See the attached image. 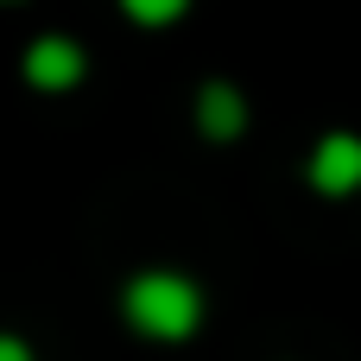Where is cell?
Masks as SVG:
<instances>
[{
  "label": "cell",
  "instance_id": "1",
  "mask_svg": "<svg viewBox=\"0 0 361 361\" xmlns=\"http://www.w3.org/2000/svg\"><path fill=\"white\" fill-rule=\"evenodd\" d=\"M127 324L140 336H159V343H178L203 324V292L184 279V273H140L127 286Z\"/></svg>",
  "mask_w": 361,
  "mask_h": 361
},
{
  "label": "cell",
  "instance_id": "2",
  "mask_svg": "<svg viewBox=\"0 0 361 361\" xmlns=\"http://www.w3.org/2000/svg\"><path fill=\"white\" fill-rule=\"evenodd\" d=\"M311 184L324 190V197H349L361 190V140L355 133H330V140H317V152H311Z\"/></svg>",
  "mask_w": 361,
  "mask_h": 361
},
{
  "label": "cell",
  "instance_id": "3",
  "mask_svg": "<svg viewBox=\"0 0 361 361\" xmlns=\"http://www.w3.org/2000/svg\"><path fill=\"white\" fill-rule=\"evenodd\" d=\"M25 82H32V89H51V95H57V89H76V82H82V44H76V38H57V32L38 38V44L25 51Z\"/></svg>",
  "mask_w": 361,
  "mask_h": 361
},
{
  "label": "cell",
  "instance_id": "4",
  "mask_svg": "<svg viewBox=\"0 0 361 361\" xmlns=\"http://www.w3.org/2000/svg\"><path fill=\"white\" fill-rule=\"evenodd\" d=\"M197 121H203L209 140H235V133L247 127V108H241V95H235L228 82H203V95H197Z\"/></svg>",
  "mask_w": 361,
  "mask_h": 361
},
{
  "label": "cell",
  "instance_id": "5",
  "mask_svg": "<svg viewBox=\"0 0 361 361\" xmlns=\"http://www.w3.org/2000/svg\"><path fill=\"white\" fill-rule=\"evenodd\" d=\"M127 6V19H140V25H171L190 0H121Z\"/></svg>",
  "mask_w": 361,
  "mask_h": 361
},
{
  "label": "cell",
  "instance_id": "6",
  "mask_svg": "<svg viewBox=\"0 0 361 361\" xmlns=\"http://www.w3.org/2000/svg\"><path fill=\"white\" fill-rule=\"evenodd\" d=\"M0 361H32V355H25V343H19V336H0Z\"/></svg>",
  "mask_w": 361,
  "mask_h": 361
}]
</instances>
